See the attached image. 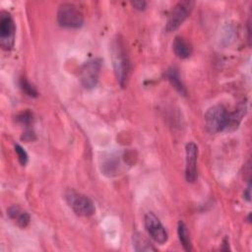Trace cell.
Instances as JSON below:
<instances>
[{
    "instance_id": "obj_1",
    "label": "cell",
    "mask_w": 252,
    "mask_h": 252,
    "mask_svg": "<svg viewBox=\"0 0 252 252\" xmlns=\"http://www.w3.org/2000/svg\"><path fill=\"white\" fill-rule=\"evenodd\" d=\"M111 58L117 81L119 85L124 88L128 82L131 67L124 42L119 37L112 41Z\"/></svg>"
},
{
    "instance_id": "obj_2",
    "label": "cell",
    "mask_w": 252,
    "mask_h": 252,
    "mask_svg": "<svg viewBox=\"0 0 252 252\" xmlns=\"http://www.w3.org/2000/svg\"><path fill=\"white\" fill-rule=\"evenodd\" d=\"M227 116L228 111L223 105L217 104L210 107L204 115L206 129L212 134L224 131L227 122Z\"/></svg>"
},
{
    "instance_id": "obj_3",
    "label": "cell",
    "mask_w": 252,
    "mask_h": 252,
    "mask_svg": "<svg viewBox=\"0 0 252 252\" xmlns=\"http://www.w3.org/2000/svg\"><path fill=\"white\" fill-rule=\"evenodd\" d=\"M57 22L61 27L78 29L84 23V15L74 4L64 3L58 8Z\"/></svg>"
},
{
    "instance_id": "obj_4",
    "label": "cell",
    "mask_w": 252,
    "mask_h": 252,
    "mask_svg": "<svg viewBox=\"0 0 252 252\" xmlns=\"http://www.w3.org/2000/svg\"><path fill=\"white\" fill-rule=\"evenodd\" d=\"M65 199L70 208L79 216L90 217L95 212L93 201L84 194L78 193L73 189H69L65 193Z\"/></svg>"
},
{
    "instance_id": "obj_5",
    "label": "cell",
    "mask_w": 252,
    "mask_h": 252,
    "mask_svg": "<svg viewBox=\"0 0 252 252\" xmlns=\"http://www.w3.org/2000/svg\"><path fill=\"white\" fill-rule=\"evenodd\" d=\"M193 6H194V3L192 1L187 0V1L178 2L172 8L168 16L166 26H165L166 32H170L177 30L183 24V22L189 17L193 9Z\"/></svg>"
},
{
    "instance_id": "obj_6",
    "label": "cell",
    "mask_w": 252,
    "mask_h": 252,
    "mask_svg": "<svg viewBox=\"0 0 252 252\" xmlns=\"http://www.w3.org/2000/svg\"><path fill=\"white\" fill-rule=\"evenodd\" d=\"M16 27L10 13L2 11L0 14V45L5 50H10L15 42Z\"/></svg>"
},
{
    "instance_id": "obj_7",
    "label": "cell",
    "mask_w": 252,
    "mask_h": 252,
    "mask_svg": "<svg viewBox=\"0 0 252 252\" xmlns=\"http://www.w3.org/2000/svg\"><path fill=\"white\" fill-rule=\"evenodd\" d=\"M101 68L100 59L94 58L86 62L80 69L79 78L86 89H93L96 86Z\"/></svg>"
},
{
    "instance_id": "obj_8",
    "label": "cell",
    "mask_w": 252,
    "mask_h": 252,
    "mask_svg": "<svg viewBox=\"0 0 252 252\" xmlns=\"http://www.w3.org/2000/svg\"><path fill=\"white\" fill-rule=\"evenodd\" d=\"M145 227L149 235L158 243L163 244L167 241V232L154 213H148L145 216Z\"/></svg>"
},
{
    "instance_id": "obj_9",
    "label": "cell",
    "mask_w": 252,
    "mask_h": 252,
    "mask_svg": "<svg viewBox=\"0 0 252 252\" xmlns=\"http://www.w3.org/2000/svg\"><path fill=\"white\" fill-rule=\"evenodd\" d=\"M186 154V168L185 176L186 180L190 183L196 181L197 173V157H198V147L195 143L189 142L185 148Z\"/></svg>"
},
{
    "instance_id": "obj_10",
    "label": "cell",
    "mask_w": 252,
    "mask_h": 252,
    "mask_svg": "<svg viewBox=\"0 0 252 252\" xmlns=\"http://www.w3.org/2000/svg\"><path fill=\"white\" fill-rule=\"evenodd\" d=\"M247 111V106L245 102H240L237 107L234 109V111L229 112L228 111V116H227V122L224 131H234L238 128L239 124L241 123L243 117L245 116Z\"/></svg>"
},
{
    "instance_id": "obj_11",
    "label": "cell",
    "mask_w": 252,
    "mask_h": 252,
    "mask_svg": "<svg viewBox=\"0 0 252 252\" xmlns=\"http://www.w3.org/2000/svg\"><path fill=\"white\" fill-rule=\"evenodd\" d=\"M172 47L175 55L181 59L188 58L192 53L191 44L182 36H176L174 38Z\"/></svg>"
},
{
    "instance_id": "obj_12",
    "label": "cell",
    "mask_w": 252,
    "mask_h": 252,
    "mask_svg": "<svg viewBox=\"0 0 252 252\" xmlns=\"http://www.w3.org/2000/svg\"><path fill=\"white\" fill-rule=\"evenodd\" d=\"M165 78L168 80V82L174 87V89L179 92L181 94L185 95L186 94V89L185 86L182 83V80L180 78L179 70L176 67H170L165 71L164 74Z\"/></svg>"
},
{
    "instance_id": "obj_13",
    "label": "cell",
    "mask_w": 252,
    "mask_h": 252,
    "mask_svg": "<svg viewBox=\"0 0 252 252\" xmlns=\"http://www.w3.org/2000/svg\"><path fill=\"white\" fill-rule=\"evenodd\" d=\"M7 212H8L9 217L12 220H14L18 223L19 226L24 228L30 223V220H31L30 215L26 211H23L19 206L14 205V206L10 207Z\"/></svg>"
},
{
    "instance_id": "obj_14",
    "label": "cell",
    "mask_w": 252,
    "mask_h": 252,
    "mask_svg": "<svg viewBox=\"0 0 252 252\" xmlns=\"http://www.w3.org/2000/svg\"><path fill=\"white\" fill-rule=\"evenodd\" d=\"M133 247L135 251L146 252V251H156L157 249L153 244L140 232H135L133 234Z\"/></svg>"
},
{
    "instance_id": "obj_15",
    "label": "cell",
    "mask_w": 252,
    "mask_h": 252,
    "mask_svg": "<svg viewBox=\"0 0 252 252\" xmlns=\"http://www.w3.org/2000/svg\"><path fill=\"white\" fill-rule=\"evenodd\" d=\"M177 234H178V238H179L180 243L182 244L183 248L186 251H191L192 250V244H191V240H190L189 231H188V228H187L186 224L182 220H180L178 222Z\"/></svg>"
},
{
    "instance_id": "obj_16",
    "label": "cell",
    "mask_w": 252,
    "mask_h": 252,
    "mask_svg": "<svg viewBox=\"0 0 252 252\" xmlns=\"http://www.w3.org/2000/svg\"><path fill=\"white\" fill-rule=\"evenodd\" d=\"M20 88L29 96L36 97L38 95V92H37L36 88L32 83H30L26 78H24V77H22L20 79Z\"/></svg>"
},
{
    "instance_id": "obj_17",
    "label": "cell",
    "mask_w": 252,
    "mask_h": 252,
    "mask_svg": "<svg viewBox=\"0 0 252 252\" xmlns=\"http://www.w3.org/2000/svg\"><path fill=\"white\" fill-rule=\"evenodd\" d=\"M15 152H16V154L18 156V159H19L20 163L22 165H26L27 162H28L29 157H28V154L25 151V149L22 146H20L19 144H16L15 145Z\"/></svg>"
},
{
    "instance_id": "obj_18",
    "label": "cell",
    "mask_w": 252,
    "mask_h": 252,
    "mask_svg": "<svg viewBox=\"0 0 252 252\" xmlns=\"http://www.w3.org/2000/svg\"><path fill=\"white\" fill-rule=\"evenodd\" d=\"M17 121L24 124V125H29L32 122V113L29 110L23 111L21 113H19L16 117Z\"/></svg>"
},
{
    "instance_id": "obj_19",
    "label": "cell",
    "mask_w": 252,
    "mask_h": 252,
    "mask_svg": "<svg viewBox=\"0 0 252 252\" xmlns=\"http://www.w3.org/2000/svg\"><path fill=\"white\" fill-rule=\"evenodd\" d=\"M21 139H22L23 141H25V142H32V141L35 140V134H34V132L32 131V130H27V131H25V132L23 133Z\"/></svg>"
},
{
    "instance_id": "obj_20",
    "label": "cell",
    "mask_w": 252,
    "mask_h": 252,
    "mask_svg": "<svg viewBox=\"0 0 252 252\" xmlns=\"http://www.w3.org/2000/svg\"><path fill=\"white\" fill-rule=\"evenodd\" d=\"M133 5V7H135V9L137 10H145L146 6H147V2L146 1H143V0H139V1H134L131 3Z\"/></svg>"
},
{
    "instance_id": "obj_21",
    "label": "cell",
    "mask_w": 252,
    "mask_h": 252,
    "mask_svg": "<svg viewBox=\"0 0 252 252\" xmlns=\"http://www.w3.org/2000/svg\"><path fill=\"white\" fill-rule=\"evenodd\" d=\"M243 196H244V199H245L246 201H248V202L251 201V184H250V183L248 184L247 188L245 189V191H244V193H243Z\"/></svg>"
}]
</instances>
